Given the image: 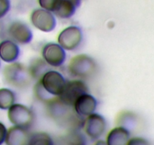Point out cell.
<instances>
[{
    "mask_svg": "<svg viewBox=\"0 0 154 145\" xmlns=\"http://www.w3.org/2000/svg\"><path fill=\"white\" fill-rule=\"evenodd\" d=\"M47 114L58 125L63 126L75 127L79 118L72 106L66 104L58 97H54L45 103Z\"/></svg>",
    "mask_w": 154,
    "mask_h": 145,
    "instance_id": "obj_1",
    "label": "cell"
},
{
    "mask_svg": "<svg viewBox=\"0 0 154 145\" xmlns=\"http://www.w3.org/2000/svg\"><path fill=\"white\" fill-rule=\"evenodd\" d=\"M98 69L96 60L85 54H77L69 61L67 72L72 77L85 80L94 76Z\"/></svg>",
    "mask_w": 154,
    "mask_h": 145,
    "instance_id": "obj_2",
    "label": "cell"
},
{
    "mask_svg": "<svg viewBox=\"0 0 154 145\" xmlns=\"http://www.w3.org/2000/svg\"><path fill=\"white\" fill-rule=\"evenodd\" d=\"M2 75L5 83L17 89L27 88L32 80L27 66L17 61L5 66Z\"/></svg>",
    "mask_w": 154,
    "mask_h": 145,
    "instance_id": "obj_3",
    "label": "cell"
},
{
    "mask_svg": "<svg viewBox=\"0 0 154 145\" xmlns=\"http://www.w3.org/2000/svg\"><path fill=\"white\" fill-rule=\"evenodd\" d=\"M8 117L10 122L15 126L29 130L35 122V113L29 106L15 103L8 110Z\"/></svg>",
    "mask_w": 154,
    "mask_h": 145,
    "instance_id": "obj_4",
    "label": "cell"
},
{
    "mask_svg": "<svg viewBox=\"0 0 154 145\" xmlns=\"http://www.w3.org/2000/svg\"><path fill=\"white\" fill-rule=\"evenodd\" d=\"M83 41V32L81 27L71 25L60 31L57 36V43L66 51H73L77 50Z\"/></svg>",
    "mask_w": 154,
    "mask_h": 145,
    "instance_id": "obj_5",
    "label": "cell"
},
{
    "mask_svg": "<svg viewBox=\"0 0 154 145\" xmlns=\"http://www.w3.org/2000/svg\"><path fill=\"white\" fill-rule=\"evenodd\" d=\"M8 39L20 45H28L33 39V33L29 25L22 20H13L7 28Z\"/></svg>",
    "mask_w": 154,
    "mask_h": 145,
    "instance_id": "obj_6",
    "label": "cell"
},
{
    "mask_svg": "<svg viewBox=\"0 0 154 145\" xmlns=\"http://www.w3.org/2000/svg\"><path fill=\"white\" fill-rule=\"evenodd\" d=\"M87 92H89V88L85 80L74 79L66 81L63 91L58 97L66 104L73 106L75 100L80 95Z\"/></svg>",
    "mask_w": 154,
    "mask_h": 145,
    "instance_id": "obj_7",
    "label": "cell"
},
{
    "mask_svg": "<svg viewBox=\"0 0 154 145\" xmlns=\"http://www.w3.org/2000/svg\"><path fill=\"white\" fill-rule=\"evenodd\" d=\"M30 22L35 29L44 32H51L57 26L55 15L44 8H35L30 14Z\"/></svg>",
    "mask_w": 154,
    "mask_h": 145,
    "instance_id": "obj_8",
    "label": "cell"
},
{
    "mask_svg": "<svg viewBox=\"0 0 154 145\" xmlns=\"http://www.w3.org/2000/svg\"><path fill=\"white\" fill-rule=\"evenodd\" d=\"M44 89L53 97H58L63 91L66 80L59 71L49 69L39 80Z\"/></svg>",
    "mask_w": 154,
    "mask_h": 145,
    "instance_id": "obj_9",
    "label": "cell"
},
{
    "mask_svg": "<svg viewBox=\"0 0 154 145\" xmlns=\"http://www.w3.org/2000/svg\"><path fill=\"white\" fill-rule=\"evenodd\" d=\"M42 57L51 67H60L66 61V50L58 43L48 42L42 47Z\"/></svg>",
    "mask_w": 154,
    "mask_h": 145,
    "instance_id": "obj_10",
    "label": "cell"
},
{
    "mask_svg": "<svg viewBox=\"0 0 154 145\" xmlns=\"http://www.w3.org/2000/svg\"><path fill=\"white\" fill-rule=\"evenodd\" d=\"M82 127L85 133L90 138L97 140L106 131V121L101 114L94 112L85 117Z\"/></svg>",
    "mask_w": 154,
    "mask_h": 145,
    "instance_id": "obj_11",
    "label": "cell"
},
{
    "mask_svg": "<svg viewBox=\"0 0 154 145\" xmlns=\"http://www.w3.org/2000/svg\"><path fill=\"white\" fill-rule=\"evenodd\" d=\"M98 102L97 98L89 92L79 96L73 103L75 113L81 117H86L96 111Z\"/></svg>",
    "mask_w": 154,
    "mask_h": 145,
    "instance_id": "obj_12",
    "label": "cell"
},
{
    "mask_svg": "<svg viewBox=\"0 0 154 145\" xmlns=\"http://www.w3.org/2000/svg\"><path fill=\"white\" fill-rule=\"evenodd\" d=\"M20 54L18 44L9 39L0 42V59L8 63L17 61Z\"/></svg>",
    "mask_w": 154,
    "mask_h": 145,
    "instance_id": "obj_13",
    "label": "cell"
},
{
    "mask_svg": "<svg viewBox=\"0 0 154 145\" xmlns=\"http://www.w3.org/2000/svg\"><path fill=\"white\" fill-rule=\"evenodd\" d=\"M82 0H59L57 8L53 14L60 19H69L75 14Z\"/></svg>",
    "mask_w": 154,
    "mask_h": 145,
    "instance_id": "obj_14",
    "label": "cell"
},
{
    "mask_svg": "<svg viewBox=\"0 0 154 145\" xmlns=\"http://www.w3.org/2000/svg\"><path fill=\"white\" fill-rule=\"evenodd\" d=\"M29 136L28 129L13 125L7 131L5 142L6 145H26Z\"/></svg>",
    "mask_w": 154,
    "mask_h": 145,
    "instance_id": "obj_15",
    "label": "cell"
},
{
    "mask_svg": "<svg viewBox=\"0 0 154 145\" xmlns=\"http://www.w3.org/2000/svg\"><path fill=\"white\" fill-rule=\"evenodd\" d=\"M130 139V131L125 127L119 125L109 131L106 136V145H127Z\"/></svg>",
    "mask_w": 154,
    "mask_h": 145,
    "instance_id": "obj_16",
    "label": "cell"
},
{
    "mask_svg": "<svg viewBox=\"0 0 154 145\" xmlns=\"http://www.w3.org/2000/svg\"><path fill=\"white\" fill-rule=\"evenodd\" d=\"M29 75L32 80L38 81L51 66L44 60L42 57H35L29 61L27 66Z\"/></svg>",
    "mask_w": 154,
    "mask_h": 145,
    "instance_id": "obj_17",
    "label": "cell"
},
{
    "mask_svg": "<svg viewBox=\"0 0 154 145\" xmlns=\"http://www.w3.org/2000/svg\"><path fill=\"white\" fill-rule=\"evenodd\" d=\"M26 145H54L49 134L43 131L29 134Z\"/></svg>",
    "mask_w": 154,
    "mask_h": 145,
    "instance_id": "obj_18",
    "label": "cell"
},
{
    "mask_svg": "<svg viewBox=\"0 0 154 145\" xmlns=\"http://www.w3.org/2000/svg\"><path fill=\"white\" fill-rule=\"evenodd\" d=\"M16 101V94L10 88H0V109L8 110Z\"/></svg>",
    "mask_w": 154,
    "mask_h": 145,
    "instance_id": "obj_19",
    "label": "cell"
},
{
    "mask_svg": "<svg viewBox=\"0 0 154 145\" xmlns=\"http://www.w3.org/2000/svg\"><path fill=\"white\" fill-rule=\"evenodd\" d=\"M33 92L34 96L35 97V98L44 103H46V102L48 101V100H49L50 99L54 97H53V96H51L50 94H48V93L44 89V88L41 85V84L39 83L38 81H36V83L34 85Z\"/></svg>",
    "mask_w": 154,
    "mask_h": 145,
    "instance_id": "obj_20",
    "label": "cell"
},
{
    "mask_svg": "<svg viewBox=\"0 0 154 145\" xmlns=\"http://www.w3.org/2000/svg\"><path fill=\"white\" fill-rule=\"evenodd\" d=\"M42 8L54 13L59 3V0H38Z\"/></svg>",
    "mask_w": 154,
    "mask_h": 145,
    "instance_id": "obj_21",
    "label": "cell"
},
{
    "mask_svg": "<svg viewBox=\"0 0 154 145\" xmlns=\"http://www.w3.org/2000/svg\"><path fill=\"white\" fill-rule=\"evenodd\" d=\"M11 9L10 0H0V19L5 17Z\"/></svg>",
    "mask_w": 154,
    "mask_h": 145,
    "instance_id": "obj_22",
    "label": "cell"
},
{
    "mask_svg": "<svg viewBox=\"0 0 154 145\" xmlns=\"http://www.w3.org/2000/svg\"><path fill=\"white\" fill-rule=\"evenodd\" d=\"M127 145H151L149 140L142 137H134L128 140Z\"/></svg>",
    "mask_w": 154,
    "mask_h": 145,
    "instance_id": "obj_23",
    "label": "cell"
},
{
    "mask_svg": "<svg viewBox=\"0 0 154 145\" xmlns=\"http://www.w3.org/2000/svg\"><path fill=\"white\" fill-rule=\"evenodd\" d=\"M7 131L8 130H7L5 125L2 122H0V145H2L5 142Z\"/></svg>",
    "mask_w": 154,
    "mask_h": 145,
    "instance_id": "obj_24",
    "label": "cell"
},
{
    "mask_svg": "<svg viewBox=\"0 0 154 145\" xmlns=\"http://www.w3.org/2000/svg\"><path fill=\"white\" fill-rule=\"evenodd\" d=\"M95 145H106V141H103V140H97V142H96Z\"/></svg>",
    "mask_w": 154,
    "mask_h": 145,
    "instance_id": "obj_25",
    "label": "cell"
},
{
    "mask_svg": "<svg viewBox=\"0 0 154 145\" xmlns=\"http://www.w3.org/2000/svg\"><path fill=\"white\" fill-rule=\"evenodd\" d=\"M79 145H84V144H82H82H79Z\"/></svg>",
    "mask_w": 154,
    "mask_h": 145,
    "instance_id": "obj_26",
    "label": "cell"
}]
</instances>
